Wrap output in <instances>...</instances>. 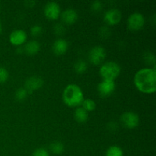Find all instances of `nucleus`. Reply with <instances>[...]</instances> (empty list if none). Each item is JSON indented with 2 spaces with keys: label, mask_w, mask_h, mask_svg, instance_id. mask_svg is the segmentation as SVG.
Segmentation results:
<instances>
[{
  "label": "nucleus",
  "mask_w": 156,
  "mask_h": 156,
  "mask_svg": "<svg viewBox=\"0 0 156 156\" xmlns=\"http://www.w3.org/2000/svg\"><path fill=\"white\" fill-rule=\"evenodd\" d=\"M9 74L8 70L4 67L0 66V83H4L9 79Z\"/></svg>",
  "instance_id": "412c9836"
},
{
  "label": "nucleus",
  "mask_w": 156,
  "mask_h": 156,
  "mask_svg": "<svg viewBox=\"0 0 156 156\" xmlns=\"http://www.w3.org/2000/svg\"><path fill=\"white\" fill-rule=\"evenodd\" d=\"M62 101L68 107L76 108L80 106L84 101L83 91L79 85L69 84L63 90Z\"/></svg>",
  "instance_id": "f03ea898"
},
{
  "label": "nucleus",
  "mask_w": 156,
  "mask_h": 156,
  "mask_svg": "<svg viewBox=\"0 0 156 156\" xmlns=\"http://www.w3.org/2000/svg\"><path fill=\"white\" fill-rule=\"evenodd\" d=\"M145 59H146V62H148L149 64H153L155 66V55L152 54V53H149L148 54H146L145 56Z\"/></svg>",
  "instance_id": "a878e982"
},
{
  "label": "nucleus",
  "mask_w": 156,
  "mask_h": 156,
  "mask_svg": "<svg viewBox=\"0 0 156 156\" xmlns=\"http://www.w3.org/2000/svg\"><path fill=\"white\" fill-rule=\"evenodd\" d=\"M28 94L29 93L27 92V91L25 89V88H20L15 91V99H16L17 101H22L25 100Z\"/></svg>",
  "instance_id": "aec40b11"
},
{
  "label": "nucleus",
  "mask_w": 156,
  "mask_h": 156,
  "mask_svg": "<svg viewBox=\"0 0 156 156\" xmlns=\"http://www.w3.org/2000/svg\"><path fill=\"white\" fill-rule=\"evenodd\" d=\"M116 89L114 81L103 79L98 85V91L101 97H108L112 94Z\"/></svg>",
  "instance_id": "6e6552de"
},
{
  "label": "nucleus",
  "mask_w": 156,
  "mask_h": 156,
  "mask_svg": "<svg viewBox=\"0 0 156 156\" xmlns=\"http://www.w3.org/2000/svg\"><path fill=\"white\" fill-rule=\"evenodd\" d=\"M53 29H54V32L57 35H62L65 33L66 29L62 24H56Z\"/></svg>",
  "instance_id": "b1692460"
},
{
  "label": "nucleus",
  "mask_w": 156,
  "mask_h": 156,
  "mask_svg": "<svg viewBox=\"0 0 156 156\" xmlns=\"http://www.w3.org/2000/svg\"><path fill=\"white\" fill-rule=\"evenodd\" d=\"M27 34L25 31L21 29L15 30L11 33L9 36V41L11 44L15 47H20L26 42Z\"/></svg>",
  "instance_id": "1a4fd4ad"
},
{
  "label": "nucleus",
  "mask_w": 156,
  "mask_h": 156,
  "mask_svg": "<svg viewBox=\"0 0 156 156\" xmlns=\"http://www.w3.org/2000/svg\"><path fill=\"white\" fill-rule=\"evenodd\" d=\"M2 25L1 22H0V34L2 33Z\"/></svg>",
  "instance_id": "bb28decb"
},
{
  "label": "nucleus",
  "mask_w": 156,
  "mask_h": 156,
  "mask_svg": "<svg viewBox=\"0 0 156 156\" xmlns=\"http://www.w3.org/2000/svg\"><path fill=\"white\" fill-rule=\"evenodd\" d=\"M88 66L85 61L84 60H79L75 63L74 65V69L75 72L78 74H83L85 73L87 70Z\"/></svg>",
  "instance_id": "6ab92c4d"
},
{
  "label": "nucleus",
  "mask_w": 156,
  "mask_h": 156,
  "mask_svg": "<svg viewBox=\"0 0 156 156\" xmlns=\"http://www.w3.org/2000/svg\"><path fill=\"white\" fill-rule=\"evenodd\" d=\"M121 72V67L116 62L109 61L105 62L99 69V73L102 79L105 80L114 81Z\"/></svg>",
  "instance_id": "7ed1b4c3"
},
{
  "label": "nucleus",
  "mask_w": 156,
  "mask_h": 156,
  "mask_svg": "<svg viewBox=\"0 0 156 156\" xmlns=\"http://www.w3.org/2000/svg\"><path fill=\"white\" fill-rule=\"evenodd\" d=\"M50 149L54 155H61L64 152V145L60 142H54L50 146Z\"/></svg>",
  "instance_id": "dca6fc26"
},
{
  "label": "nucleus",
  "mask_w": 156,
  "mask_h": 156,
  "mask_svg": "<svg viewBox=\"0 0 156 156\" xmlns=\"http://www.w3.org/2000/svg\"><path fill=\"white\" fill-rule=\"evenodd\" d=\"M68 42L62 38L56 40L53 44V51L57 56H61L66 53L68 50Z\"/></svg>",
  "instance_id": "ddd939ff"
},
{
  "label": "nucleus",
  "mask_w": 156,
  "mask_h": 156,
  "mask_svg": "<svg viewBox=\"0 0 156 156\" xmlns=\"http://www.w3.org/2000/svg\"><path fill=\"white\" fill-rule=\"evenodd\" d=\"M145 24V18L140 12L131 14L127 20V27L132 31H138L141 30Z\"/></svg>",
  "instance_id": "20e7f679"
},
{
  "label": "nucleus",
  "mask_w": 156,
  "mask_h": 156,
  "mask_svg": "<svg viewBox=\"0 0 156 156\" xmlns=\"http://www.w3.org/2000/svg\"><path fill=\"white\" fill-rule=\"evenodd\" d=\"M44 85L43 79L40 76H31L26 80L24 83V88L28 93H32L36 90L40 89Z\"/></svg>",
  "instance_id": "9b49d317"
},
{
  "label": "nucleus",
  "mask_w": 156,
  "mask_h": 156,
  "mask_svg": "<svg viewBox=\"0 0 156 156\" xmlns=\"http://www.w3.org/2000/svg\"><path fill=\"white\" fill-rule=\"evenodd\" d=\"M121 12L116 9H111L107 11L104 15V20L109 25H116L121 21Z\"/></svg>",
  "instance_id": "9d476101"
},
{
  "label": "nucleus",
  "mask_w": 156,
  "mask_h": 156,
  "mask_svg": "<svg viewBox=\"0 0 156 156\" xmlns=\"http://www.w3.org/2000/svg\"><path fill=\"white\" fill-rule=\"evenodd\" d=\"M42 30H43V28L41 25L35 24V25L32 26V27L30 28V34H31L32 36L37 37L42 33Z\"/></svg>",
  "instance_id": "4be33fe9"
},
{
  "label": "nucleus",
  "mask_w": 156,
  "mask_h": 156,
  "mask_svg": "<svg viewBox=\"0 0 156 156\" xmlns=\"http://www.w3.org/2000/svg\"><path fill=\"white\" fill-rule=\"evenodd\" d=\"M136 88L144 94H153L156 91L155 68H145L139 70L134 76Z\"/></svg>",
  "instance_id": "f257e3e1"
},
{
  "label": "nucleus",
  "mask_w": 156,
  "mask_h": 156,
  "mask_svg": "<svg viewBox=\"0 0 156 156\" xmlns=\"http://www.w3.org/2000/svg\"><path fill=\"white\" fill-rule=\"evenodd\" d=\"M105 156H123V151L120 146H111L107 149Z\"/></svg>",
  "instance_id": "f3484780"
},
{
  "label": "nucleus",
  "mask_w": 156,
  "mask_h": 156,
  "mask_svg": "<svg viewBox=\"0 0 156 156\" xmlns=\"http://www.w3.org/2000/svg\"><path fill=\"white\" fill-rule=\"evenodd\" d=\"M82 108L85 109L87 112H91L96 108V103L92 99H84L82 103Z\"/></svg>",
  "instance_id": "a211bd4d"
},
{
  "label": "nucleus",
  "mask_w": 156,
  "mask_h": 156,
  "mask_svg": "<svg viewBox=\"0 0 156 156\" xmlns=\"http://www.w3.org/2000/svg\"><path fill=\"white\" fill-rule=\"evenodd\" d=\"M41 50V45L39 42L37 41H30L25 44L24 47V51L26 54L29 56H33V55L37 54Z\"/></svg>",
  "instance_id": "4468645a"
},
{
  "label": "nucleus",
  "mask_w": 156,
  "mask_h": 156,
  "mask_svg": "<svg viewBox=\"0 0 156 156\" xmlns=\"http://www.w3.org/2000/svg\"><path fill=\"white\" fill-rule=\"evenodd\" d=\"M91 9L93 12H98L102 9V3L100 1L93 2L91 5Z\"/></svg>",
  "instance_id": "393cba45"
},
{
  "label": "nucleus",
  "mask_w": 156,
  "mask_h": 156,
  "mask_svg": "<svg viewBox=\"0 0 156 156\" xmlns=\"http://www.w3.org/2000/svg\"><path fill=\"white\" fill-rule=\"evenodd\" d=\"M31 156H50L49 152L44 148H38L34 151Z\"/></svg>",
  "instance_id": "5701e85b"
},
{
  "label": "nucleus",
  "mask_w": 156,
  "mask_h": 156,
  "mask_svg": "<svg viewBox=\"0 0 156 156\" xmlns=\"http://www.w3.org/2000/svg\"><path fill=\"white\" fill-rule=\"evenodd\" d=\"M44 12L47 19L55 21L60 16L61 9L58 3L55 2H50L45 5Z\"/></svg>",
  "instance_id": "0eeeda50"
},
{
  "label": "nucleus",
  "mask_w": 156,
  "mask_h": 156,
  "mask_svg": "<svg viewBox=\"0 0 156 156\" xmlns=\"http://www.w3.org/2000/svg\"><path fill=\"white\" fill-rule=\"evenodd\" d=\"M75 120L79 123H84L88 120V113L85 109L81 107L77 108L74 112Z\"/></svg>",
  "instance_id": "2eb2a0df"
},
{
  "label": "nucleus",
  "mask_w": 156,
  "mask_h": 156,
  "mask_svg": "<svg viewBox=\"0 0 156 156\" xmlns=\"http://www.w3.org/2000/svg\"><path fill=\"white\" fill-rule=\"evenodd\" d=\"M106 58V51L101 46H95L92 47L88 53L89 61L94 65H100Z\"/></svg>",
  "instance_id": "39448f33"
},
{
  "label": "nucleus",
  "mask_w": 156,
  "mask_h": 156,
  "mask_svg": "<svg viewBox=\"0 0 156 156\" xmlns=\"http://www.w3.org/2000/svg\"><path fill=\"white\" fill-rule=\"evenodd\" d=\"M61 18L64 24L71 25L76 22L78 20V14L76 10L73 9H66L60 14Z\"/></svg>",
  "instance_id": "f8f14e48"
},
{
  "label": "nucleus",
  "mask_w": 156,
  "mask_h": 156,
  "mask_svg": "<svg viewBox=\"0 0 156 156\" xmlns=\"http://www.w3.org/2000/svg\"><path fill=\"white\" fill-rule=\"evenodd\" d=\"M120 120L122 124L127 129H135L140 123V117L138 114L132 111L123 113L120 117Z\"/></svg>",
  "instance_id": "423d86ee"
}]
</instances>
